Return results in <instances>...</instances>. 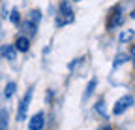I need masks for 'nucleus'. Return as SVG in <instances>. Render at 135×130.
Returning a JSON list of instances; mask_svg holds the SVG:
<instances>
[{
  "label": "nucleus",
  "mask_w": 135,
  "mask_h": 130,
  "mask_svg": "<svg viewBox=\"0 0 135 130\" xmlns=\"http://www.w3.org/2000/svg\"><path fill=\"white\" fill-rule=\"evenodd\" d=\"M71 21H73V11L70 8V4H68V2H60L58 15H56V25L58 26H64L68 23H71Z\"/></svg>",
  "instance_id": "obj_1"
},
{
  "label": "nucleus",
  "mask_w": 135,
  "mask_h": 130,
  "mask_svg": "<svg viewBox=\"0 0 135 130\" xmlns=\"http://www.w3.org/2000/svg\"><path fill=\"white\" fill-rule=\"evenodd\" d=\"M30 100H32V89H28L26 96H25V98L21 100V104H19V109H17V121H25L26 109H28V106H30Z\"/></svg>",
  "instance_id": "obj_2"
},
{
  "label": "nucleus",
  "mask_w": 135,
  "mask_h": 130,
  "mask_svg": "<svg viewBox=\"0 0 135 130\" xmlns=\"http://www.w3.org/2000/svg\"><path fill=\"white\" fill-rule=\"evenodd\" d=\"M131 102H133V98H131V96H122V98L114 104V107H113L114 115H120V113H124V111H126V109L131 106Z\"/></svg>",
  "instance_id": "obj_3"
},
{
  "label": "nucleus",
  "mask_w": 135,
  "mask_h": 130,
  "mask_svg": "<svg viewBox=\"0 0 135 130\" xmlns=\"http://www.w3.org/2000/svg\"><path fill=\"white\" fill-rule=\"evenodd\" d=\"M43 113H36L32 119H30V123H28V128L30 130H41L43 128Z\"/></svg>",
  "instance_id": "obj_4"
},
{
  "label": "nucleus",
  "mask_w": 135,
  "mask_h": 130,
  "mask_svg": "<svg viewBox=\"0 0 135 130\" xmlns=\"http://www.w3.org/2000/svg\"><path fill=\"white\" fill-rule=\"evenodd\" d=\"M15 47H17V49H19V51H28V47H30V43H28V38H25V36H19V38H17L15 40Z\"/></svg>",
  "instance_id": "obj_5"
},
{
  "label": "nucleus",
  "mask_w": 135,
  "mask_h": 130,
  "mask_svg": "<svg viewBox=\"0 0 135 130\" xmlns=\"http://www.w3.org/2000/svg\"><path fill=\"white\" fill-rule=\"evenodd\" d=\"M0 130H8V111L0 109Z\"/></svg>",
  "instance_id": "obj_6"
},
{
  "label": "nucleus",
  "mask_w": 135,
  "mask_h": 130,
  "mask_svg": "<svg viewBox=\"0 0 135 130\" xmlns=\"http://www.w3.org/2000/svg\"><path fill=\"white\" fill-rule=\"evenodd\" d=\"M15 89H17V85L13 83V81H11V83H8V85H6V91H4L6 98H11V96L15 94Z\"/></svg>",
  "instance_id": "obj_7"
},
{
  "label": "nucleus",
  "mask_w": 135,
  "mask_h": 130,
  "mask_svg": "<svg viewBox=\"0 0 135 130\" xmlns=\"http://www.w3.org/2000/svg\"><path fill=\"white\" fill-rule=\"evenodd\" d=\"M15 49H17V47H15ZM15 49H13V47H4V49H2V55H4L6 59L13 60V59H15Z\"/></svg>",
  "instance_id": "obj_8"
},
{
  "label": "nucleus",
  "mask_w": 135,
  "mask_h": 130,
  "mask_svg": "<svg viewBox=\"0 0 135 130\" xmlns=\"http://www.w3.org/2000/svg\"><path fill=\"white\" fill-rule=\"evenodd\" d=\"M94 89H96V79H92L90 83H88V87H86V92H84V98H88V96L94 92Z\"/></svg>",
  "instance_id": "obj_9"
},
{
  "label": "nucleus",
  "mask_w": 135,
  "mask_h": 130,
  "mask_svg": "<svg viewBox=\"0 0 135 130\" xmlns=\"http://www.w3.org/2000/svg\"><path fill=\"white\" fill-rule=\"evenodd\" d=\"M131 38H133V32H131V30H124L118 40H120V42H128V40H131Z\"/></svg>",
  "instance_id": "obj_10"
},
{
  "label": "nucleus",
  "mask_w": 135,
  "mask_h": 130,
  "mask_svg": "<svg viewBox=\"0 0 135 130\" xmlns=\"http://www.w3.org/2000/svg\"><path fill=\"white\" fill-rule=\"evenodd\" d=\"M113 13H114V17H113V21L109 23V26H113V23H114V25H118V23H120V8H116Z\"/></svg>",
  "instance_id": "obj_11"
},
{
  "label": "nucleus",
  "mask_w": 135,
  "mask_h": 130,
  "mask_svg": "<svg viewBox=\"0 0 135 130\" xmlns=\"http://www.w3.org/2000/svg\"><path fill=\"white\" fill-rule=\"evenodd\" d=\"M11 21L13 23H19V13H17V11H11Z\"/></svg>",
  "instance_id": "obj_12"
},
{
  "label": "nucleus",
  "mask_w": 135,
  "mask_h": 130,
  "mask_svg": "<svg viewBox=\"0 0 135 130\" xmlns=\"http://www.w3.org/2000/svg\"><path fill=\"white\" fill-rule=\"evenodd\" d=\"M131 55H133V60H135V45H133V49H131Z\"/></svg>",
  "instance_id": "obj_13"
},
{
  "label": "nucleus",
  "mask_w": 135,
  "mask_h": 130,
  "mask_svg": "<svg viewBox=\"0 0 135 130\" xmlns=\"http://www.w3.org/2000/svg\"><path fill=\"white\" fill-rule=\"evenodd\" d=\"M103 130H111V128H109V126H105V128H103Z\"/></svg>",
  "instance_id": "obj_14"
},
{
  "label": "nucleus",
  "mask_w": 135,
  "mask_h": 130,
  "mask_svg": "<svg viewBox=\"0 0 135 130\" xmlns=\"http://www.w3.org/2000/svg\"><path fill=\"white\" fill-rule=\"evenodd\" d=\"M131 17H135V11H133V13H131Z\"/></svg>",
  "instance_id": "obj_15"
},
{
  "label": "nucleus",
  "mask_w": 135,
  "mask_h": 130,
  "mask_svg": "<svg viewBox=\"0 0 135 130\" xmlns=\"http://www.w3.org/2000/svg\"><path fill=\"white\" fill-rule=\"evenodd\" d=\"M75 2H79V0H75Z\"/></svg>",
  "instance_id": "obj_16"
}]
</instances>
